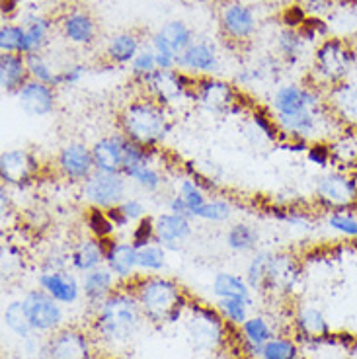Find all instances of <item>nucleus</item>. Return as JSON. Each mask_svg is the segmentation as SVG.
Returning a JSON list of instances; mask_svg holds the SVG:
<instances>
[{
  "label": "nucleus",
  "instance_id": "f257e3e1",
  "mask_svg": "<svg viewBox=\"0 0 357 359\" xmlns=\"http://www.w3.org/2000/svg\"><path fill=\"white\" fill-rule=\"evenodd\" d=\"M143 323L147 318L137 297L127 283H121L106 301L92 309L90 332L98 344L116 348L133 340L143 328Z\"/></svg>",
  "mask_w": 357,
  "mask_h": 359
},
{
  "label": "nucleus",
  "instance_id": "f03ea898",
  "mask_svg": "<svg viewBox=\"0 0 357 359\" xmlns=\"http://www.w3.org/2000/svg\"><path fill=\"white\" fill-rule=\"evenodd\" d=\"M137 297L147 323L164 326L184 318L188 311L189 297L184 287L174 279L164 278L159 273L152 276H137L127 283Z\"/></svg>",
  "mask_w": 357,
  "mask_h": 359
},
{
  "label": "nucleus",
  "instance_id": "7ed1b4c3",
  "mask_svg": "<svg viewBox=\"0 0 357 359\" xmlns=\"http://www.w3.org/2000/svg\"><path fill=\"white\" fill-rule=\"evenodd\" d=\"M117 123H119V133L126 135L127 139L149 149H156L168 137L172 129V117L168 108L143 96L129 102L121 109Z\"/></svg>",
  "mask_w": 357,
  "mask_h": 359
},
{
  "label": "nucleus",
  "instance_id": "20e7f679",
  "mask_svg": "<svg viewBox=\"0 0 357 359\" xmlns=\"http://www.w3.org/2000/svg\"><path fill=\"white\" fill-rule=\"evenodd\" d=\"M356 67V51L344 39L330 37L324 39L313 59V84L328 92L342 82L349 81V74Z\"/></svg>",
  "mask_w": 357,
  "mask_h": 359
},
{
  "label": "nucleus",
  "instance_id": "39448f33",
  "mask_svg": "<svg viewBox=\"0 0 357 359\" xmlns=\"http://www.w3.org/2000/svg\"><path fill=\"white\" fill-rule=\"evenodd\" d=\"M184 326L191 348L199 353H217L227 344L229 324L211 306L189 303L184 313Z\"/></svg>",
  "mask_w": 357,
  "mask_h": 359
},
{
  "label": "nucleus",
  "instance_id": "423d86ee",
  "mask_svg": "<svg viewBox=\"0 0 357 359\" xmlns=\"http://www.w3.org/2000/svg\"><path fill=\"white\" fill-rule=\"evenodd\" d=\"M96 346L98 341L90 330L81 326H61L45 340L39 359H100Z\"/></svg>",
  "mask_w": 357,
  "mask_h": 359
},
{
  "label": "nucleus",
  "instance_id": "0eeeda50",
  "mask_svg": "<svg viewBox=\"0 0 357 359\" xmlns=\"http://www.w3.org/2000/svg\"><path fill=\"white\" fill-rule=\"evenodd\" d=\"M314 198L326 211L356 209L357 207V174L332 170L322 174L314 184Z\"/></svg>",
  "mask_w": 357,
  "mask_h": 359
},
{
  "label": "nucleus",
  "instance_id": "6e6552de",
  "mask_svg": "<svg viewBox=\"0 0 357 359\" xmlns=\"http://www.w3.org/2000/svg\"><path fill=\"white\" fill-rule=\"evenodd\" d=\"M326 92L316 84H283L271 96V116L287 117L326 106Z\"/></svg>",
  "mask_w": 357,
  "mask_h": 359
},
{
  "label": "nucleus",
  "instance_id": "1a4fd4ad",
  "mask_svg": "<svg viewBox=\"0 0 357 359\" xmlns=\"http://www.w3.org/2000/svg\"><path fill=\"white\" fill-rule=\"evenodd\" d=\"M194 82L196 79H189L188 74L180 69H172V71L159 69L156 72H152L149 79H144L141 86L144 88L147 98L159 102L164 108H170L182 100H191Z\"/></svg>",
  "mask_w": 357,
  "mask_h": 359
},
{
  "label": "nucleus",
  "instance_id": "9d476101",
  "mask_svg": "<svg viewBox=\"0 0 357 359\" xmlns=\"http://www.w3.org/2000/svg\"><path fill=\"white\" fill-rule=\"evenodd\" d=\"M127 184L129 180L123 174L96 170L90 178L82 182V198L90 207L96 209H114L127 198Z\"/></svg>",
  "mask_w": 357,
  "mask_h": 359
},
{
  "label": "nucleus",
  "instance_id": "9b49d317",
  "mask_svg": "<svg viewBox=\"0 0 357 359\" xmlns=\"http://www.w3.org/2000/svg\"><path fill=\"white\" fill-rule=\"evenodd\" d=\"M191 100L197 102L213 116H227L238 109V92L229 82L219 81L215 76H201L196 79L191 88Z\"/></svg>",
  "mask_w": 357,
  "mask_h": 359
},
{
  "label": "nucleus",
  "instance_id": "f8f14e48",
  "mask_svg": "<svg viewBox=\"0 0 357 359\" xmlns=\"http://www.w3.org/2000/svg\"><path fill=\"white\" fill-rule=\"evenodd\" d=\"M26 305V313L34 332L37 334H53L65 326L63 305L57 303L53 297L47 295L43 289H32L22 299Z\"/></svg>",
  "mask_w": 357,
  "mask_h": 359
},
{
  "label": "nucleus",
  "instance_id": "ddd939ff",
  "mask_svg": "<svg viewBox=\"0 0 357 359\" xmlns=\"http://www.w3.org/2000/svg\"><path fill=\"white\" fill-rule=\"evenodd\" d=\"M39 174V158L26 149H10L0 154V180L6 186L24 188Z\"/></svg>",
  "mask_w": 357,
  "mask_h": 359
},
{
  "label": "nucleus",
  "instance_id": "4468645a",
  "mask_svg": "<svg viewBox=\"0 0 357 359\" xmlns=\"http://www.w3.org/2000/svg\"><path fill=\"white\" fill-rule=\"evenodd\" d=\"M57 172L69 182H84L96 172L92 147L84 143H69L57 154Z\"/></svg>",
  "mask_w": 357,
  "mask_h": 359
},
{
  "label": "nucleus",
  "instance_id": "2eb2a0df",
  "mask_svg": "<svg viewBox=\"0 0 357 359\" xmlns=\"http://www.w3.org/2000/svg\"><path fill=\"white\" fill-rule=\"evenodd\" d=\"M37 287L43 289L61 305H74L82 297V283L69 269L41 271L37 276Z\"/></svg>",
  "mask_w": 357,
  "mask_h": 359
},
{
  "label": "nucleus",
  "instance_id": "dca6fc26",
  "mask_svg": "<svg viewBox=\"0 0 357 359\" xmlns=\"http://www.w3.org/2000/svg\"><path fill=\"white\" fill-rule=\"evenodd\" d=\"M18 100L20 109L29 117H45L55 109L57 94L55 86L43 84V82L29 81L14 94Z\"/></svg>",
  "mask_w": 357,
  "mask_h": 359
},
{
  "label": "nucleus",
  "instance_id": "f3484780",
  "mask_svg": "<svg viewBox=\"0 0 357 359\" xmlns=\"http://www.w3.org/2000/svg\"><path fill=\"white\" fill-rule=\"evenodd\" d=\"M126 144L127 137L123 133H114L102 137L92 144V156L96 170L123 174L126 170Z\"/></svg>",
  "mask_w": 357,
  "mask_h": 359
},
{
  "label": "nucleus",
  "instance_id": "a211bd4d",
  "mask_svg": "<svg viewBox=\"0 0 357 359\" xmlns=\"http://www.w3.org/2000/svg\"><path fill=\"white\" fill-rule=\"evenodd\" d=\"M221 27L232 41H246L256 32V14L242 2H227L221 8Z\"/></svg>",
  "mask_w": 357,
  "mask_h": 359
},
{
  "label": "nucleus",
  "instance_id": "6ab92c4d",
  "mask_svg": "<svg viewBox=\"0 0 357 359\" xmlns=\"http://www.w3.org/2000/svg\"><path fill=\"white\" fill-rule=\"evenodd\" d=\"M178 69L194 79L211 76L219 69V55L207 41H194L184 53L178 55Z\"/></svg>",
  "mask_w": 357,
  "mask_h": 359
},
{
  "label": "nucleus",
  "instance_id": "aec40b11",
  "mask_svg": "<svg viewBox=\"0 0 357 359\" xmlns=\"http://www.w3.org/2000/svg\"><path fill=\"white\" fill-rule=\"evenodd\" d=\"M137 246L131 241H107L106 268L119 279V283H129L137 278L139 260H137Z\"/></svg>",
  "mask_w": 357,
  "mask_h": 359
},
{
  "label": "nucleus",
  "instance_id": "412c9836",
  "mask_svg": "<svg viewBox=\"0 0 357 359\" xmlns=\"http://www.w3.org/2000/svg\"><path fill=\"white\" fill-rule=\"evenodd\" d=\"M154 231H156V243L164 246L166 250H178L194 233L191 219L176 215L164 211L161 215L154 217Z\"/></svg>",
  "mask_w": 357,
  "mask_h": 359
},
{
  "label": "nucleus",
  "instance_id": "4be33fe9",
  "mask_svg": "<svg viewBox=\"0 0 357 359\" xmlns=\"http://www.w3.org/2000/svg\"><path fill=\"white\" fill-rule=\"evenodd\" d=\"M332 114L344 129H357V82H342L326 92Z\"/></svg>",
  "mask_w": 357,
  "mask_h": 359
},
{
  "label": "nucleus",
  "instance_id": "5701e85b",
  "mask_svg": "<svg viewBox=\"0 0 357 359\" xmlns=\"http://www.w3.org/2000/svg\"><path fill=\"white\" fill-rule=\"evenodd\" d=\"M301 281V264L291 254H274L268 278V293L289 295Z\"/></svg>",
  "mask_w": 357,
  "mask_h": 359
},
{
  "label": "nucleus",
  "instance_id": "b1692460",
  "mask_svg": "<svg viewBox=\"0 0 357 359\" xmlns=\"http://www.w3.org/2000/svg\"><path fill=\"white\" fill-rule=\"evenodd\" d=\"M81 283L82 295L86 299V303L90 305V309H96L102 301H106L107 297L112 295V293L121 285L119 279H117L106 266L92 269L88 273H82Z\"/></svg>",
  "mask_w": 357,
  "mask_h": 359
},
{
  "label": "nucleus",
  "instance_id": "393cba45",
  "mask_svg": "<svg viewBox=\"0 0 357 359\" xmlns=\"http://www.w3.org/2000/svg\"><path fill=\"white\" fill-rule=\"evenodd\" d=\"M107 241L88 236L74 244L71 250V266L79 273H88L92 269L106 266Z\"/></svg>",
  "mask_w": 357,
  "mask_h": 359
},
{
  "label": "nucleus",
  "instance_id": "a878e982",
  "mask_svg": "<svg viewBox=\"0 0 357 359\" xmlns=\"http://www.w3.org/2000/svg\"><path fill=\"white\" fill-rule=\"evenodd\" d=\"M293 324L297 334L304 340L318 341L330 336V326L321 309L311 305H301L295 311Z\"/></svg>",
  "mask_w": 357,
  "mask_h": 359
},
{
  "label": "nucleus",
  "instance_id": "bb28decb",
  "mask_svg": "<svg viewBox=\"0 0 357 359\" xmlns=\"http://www.w3.org/2000/svg\"><path fill=\"white\" fill-rule=\"evenodd\" d=\"M61 29L67 41L74 45H92L96 39V22L86 10H71L61 20Z\"/></svg>",
  "mask_w": 357,
  "mask_h": 359
},
{
  "label": "nucleus",
  "instance_id": "cd10ccee",
  "mask_svg": "<svg viewBox=\"0 0 357 359\" xmlns=\"http://www.w3.org/2000/svg\"><path fill=\"white\" fill-rule=\"evenodd\" d=\"M29 81L26 55L0 53V88L6 94H16Z\"/></svg>",
  "mask_w": 357,
  "mask_h": 359
},
{
  "label": "nucleus",
  "instance_id": "c85d7f7f",
  "mask_svg": "<svg viewBox=\"0 0 357 359\" xmlns=\"http://www.w3.org/2000/svg\"><path fill=\"white\" fill-rule=\"evenodd\" d=\"M22 26H24V47H22V55L41 53V49L49 41V34H51L53 22L47 18V16L34 14V16H27Z\"/></svg>",
  "mask_w": 357,
  "mask_h": 359
},
{
  "label": "nucleus",
  "instance_id": "c756f323",
  "mask_svg": "<svg viewBox=\"0 0 357 359\" xmlns=\"http://www.w3.org/2000/svg\"><path fill=\"white\" fill-rule=\"evenodd\" d=\"M141 51V39L137 34H131V32H121V34H116L107 41L106 47V59L112 65H131L135 57Z\"/></svg>",
  "mask_w": 357,
  "mask_h": 359
},
{
  "label": "nucleus",
  "instance_id": "7c9ffc66",
  "mask_svg": "<svg viewBox=\"0 0 357 359\" xmlns=\"http://www.w3.org/2000/svg\"><path fill=\"white\" fill-rule=\"evenodd\" d=\"M213 293L217 299H238L252 305V287L246 278H241L236 273L221 271L213 279Z\"/></svg>",
  "mask_w": 357,
  "mask_h": 359
},
{
  "label": "nucleus",
  "instance_id": "2f4dec72",
  "mask_svg": "<svg viewBox=\"0 0 357 359\" xmlns=\"http://www.w3.org/2000/svg\"><path fill=\"white\" fill-rule=\"evenodd\" d=\"M274 254L276 252L269 250H258L254 252V256L246 266V281L252 287V291H258V293H268V278H269V268H271V260H274Z\"/></svg>",
  "mask_w": 357,
  "mask_h": 359
},
{
  "label": "nucleus",
  "instance_id": "473e14b6",
  "mask_svg": "<svg viewBox=\"0 0 357 359\" xmlns=\"http://www.w3.org/2000/svg\"><path fill=\"white\" fill-rule=\"evenodd\" d=\"M224 243L232 252H256V246L260 243V233L256 226L250 223H234L229 226L224 234Z\"/></svg>",
  "mask_w": 357,
  "mask_h": 359
},
{
  "label": "nucleus",
  "instance_id": "72a5a7b5",
  "mask_svg": "<svg viewBox=\"0 0 357 359\" xmlns=\"http://www.w3.org/2000/svg\"><path fill=\"white\" fill-rule=\"evenodd\" d=\"M2 320H4V326L8 328L10 332L22 338V340H27V338H32V334H36L34 328H32L29 318H27L24 301H12V303L4 306Z\"/></svg>",
  "mask_w": 357,
  "mask_h": 359
},
{
  "label": "nucleus",
  "instance_id": "f704fd0d",
  "mask_svg": "<svg viewBox=\"0 0 357 359\" xmlns=\"http://www.w3.org/2000/svg\"><path fill=\"white\" fill-rule=\"evenodd\" d=\"M107 215L116 224V229H126L127 224L139 223L143 217H147V207L141 199L126 198L117 207L107 209Z\"/></svg>",
  "mask_w": 357,
  "mask_h": 359
},
{
  "label": "nucleus",
  "instance_id": "c9c22d12",
  "mask_svg": "<svg viewBox=\"0 0 357 359\" xmlns=\"http://www.w3.org/2000/svg\"><path fill=\"white\" fill-rule=\"evenodd\" d=\"M161 37L166 41V43L176 51V53H184L188 49L189 45L194 43V32L188 24H184L182 20H170L164 26L159 29Z\"/></svg>",
  "mask_w": 357,
  "mask_h": 359
},
{
  "label": "nucleus",
  "instance_id": "e433bc0d",
  "mask_svg": "<svg viewBox=\"0 0 357 359\" xmlns=\"http://www.w3.org/2000/svg\"><path fill=\"white\" fill-rule=\"evenodd\" d=\"M123 176L144 191H151V194L159 191L164 186V176L156 166H152V162H144V164H137L133 168H127Z\"/></svg>",
  "mask_w": 357,
  "mask_h": 359
},
{
  "label": "nucleus",
  "instance_id": "4c0bfd02",
  "mask_svg": "<svg viewBox=\"0 0 357 359\" xmlns=\"http://www.w3.org/2000/svg\"><path fill=\"white\" fill-rule=\"evenodd\" d=\"M238 332H241L242 341L258 346V348H264V344H268L276 336L274 326L264 316H248V320L238 328Z\"/></svg>",
  "mask_w": 357,
  "mask_h": 359
},
{
  "label": "nucleus",
  "instance_id": "58836bf2",
  "mask_svg": "<svg viewBox=\"0 0 357 359\" xmlns=\"http://www.w3.org/2000/svg\"><path fill=\"white\" fill-rule=\"evenodd\" d=\"M137 260H139V271H143L144 276L152 273H161L166 266V248L159 243H151L147 246L137 248Z\"/></svg>",
  "mask_w": 357,
  "mask_h": 359
},
{
  "label": "nucleus",
  "instance_id": "ea45409f",
  "mask_svg": "<svg viewBox=\"0 0 357 359\" xmlns=\"http://www.w3.org/2000/svg\"><path fill=\"white\" fill-rule=\"evenodd\" d=\"M326 226L338 233L344 238L357 241V213L356 209H339V211H328L326 215Z\"/></svg>",
  "mask_w": 357,
  "mask_h": 359
},
{
  "label": "nucleus",
  "instance_id": "a19ab883",
  "mask_svg": "<svg viewBox=\"0 0 357 359\" xmlns=\"http://www.w3.org/2000/svg\"><path fill=\"white\" fill-rule=\"evenodd\" d=\"M277 49L287 63H297L304 49V37L295 27H285L277 36Z\"/></svg>",
  "mask_w": 357,
  "mask_h": 359
},
{
  "label": "nucleus",
  "instance_id": "79ce46f5",
  "mask_svg": "<svg viewBox=\"0 0 357 359\" xmlns=\"http://www.w3.org/2000/svg\"><path fill=\"white\" fill-rule=\"evenodd\" d=\"M260 359H301L299 344L289 336H274L262 348Z\"/></svg>",
  "mask_w": 357,
  "mask_h": 359
},
{
  "label": "nucleus",
  "instance_id": "37998d69",
  "mask_svg": "<svg viewBox=\"0 0 357 359\" xmlns=\"http://www.w3.org/2000/svg\"><path fill=\"white\" fill-rule=\"evenodd\" d=\"M27 63V72H29V79L37 82H43L49 86H59V72L55 71L53 65L49 63L41 53H32L26 55Z\"/></svg>",
  "mask_w": 357,
  "mask_h": 359
},
{
  "label": "nucleus",
  "instance_id": "c03bdc74",
  "mask_svg": "<svg viewBox=\"0 0 357 359\" xmlns=\"http://www.w3.org/2000/svg\"><path fill=\"white\" fill-rule=\"evenodd\" d=\"M178 196L188 205L189 213H191V219H197L199 211L203 209V205L207 203L206 189L199 186V182L194 178H184L178 184Z\"/></svg>",
  "mask_w": 357,
  "mask_h": 359
},
{
  "label": "nucleus",
  "instance_id": "a18cd8bd",
  "mask_svg": "<svg viewBox=\"0 0 357 359\" xmlns=\"http://www.w3.org/2000/svg\"><path fill=\"white\" fill-rule=\"evenodd\" d=\"M248 309L250 305L238 299H219L217 303V311L221 313L227 324L234 328H241L242 324L248 320Z\"/></svg>",
  "mask_w": 357,
  "mask_h": 359
},
{
  "label": "nucleus",
  "instance_id": "49530a36",
  "mask_svg": "<svg viewBox=\"0 0 357 359\" xmlns=\"http://www.w3.org/2000/svg\"><path fill=\"white\" fill-rule=\"evenodd\" d=\"M86 224H88V231L92 236L102 238V241H112V236L116 234V224L112 223V219L107 215V211L104 209H96L92 207L86 215Z\"/></svg>",
  "mask_w": 357,
  "mask_h": 359
},
{
  "label": "nucleus",
  "instance_id": "de8ad7c7",
  "mask_svg": "<svg viewBox=\"0 0 357 359\" xmlns=\"http://www.w3.org/2000/svg\"><path fill=\"white\" fill-rule=\"evenodd\" d=\"M152 53L156 57V65L162 71H172V69H178V53L170 47L164 39L161 37V34L156 32L154 36H151V45Z\"/></svg>",
  "mask_w": 357,
  "mask_h": 359
},
{
  "label": "nucleus",
  "instance_id": "09e8293b",
  "mask_svg": "<svg viewBox=\"0 0 357 359\" xmlns=\"http://www.w3.org/2000/svg\"><path fill=\"white\" fill-rule=\"evenodd\" d=\"M22 47H24V26L22 24H2L0 51L22 55Z\"/></svg>",
  "mask_w": 357,
  "mask_h": 359
},
{
  "label": "nucleus",
  "instance_id": "8fccbe9b",
  "mask_svg": "<svg viewBox=\"0 0 357 359\" xmlns=\"http://www.w3.org/2000/svg\"><path fill=\"white\" fill-rule=\"evenodd\" d=\"M232 215V205L229 199L223 198H215L207 199V203L203 205V209L199 211L197 219L201 221H209V223H224L229 221Z\"/></svg>",
  "mask_w": 357,
  "mask_h": 359
},
{
  "label": "nucleus",
  "instance_id": "3c124183",
  "mask_svg": "<svg viewBox=\"0 0 357 359\" xmlns=\"http://www.w3.org/2000/svg\"><path fill=\"white\" fill-rule=\"evenodd\" d=\"M129 69H131V74H133V79L137 82H143L144 79H149V76H151L152 72L159 71L156 57H154V53H152L151 47L141 49L139 55H137L133 61H131Z\"/></svg>",
  "mask_w": 357,
  "mask_h": 359
},
{
  "label": "nucleus",
  "instance_id": "603ef678",
  "mask_svg": "<svg viewBox=\"0 0 357 359\" xmlns=\"http://www.w3.org/2000/svg\"><path fill=\"white\" fill-rule=\"evenodd\" d=\"M131 243L141 248V246H147V244L156 243V231H154V219L152 217H143L139 223H135L133 231H131Z\"/></svg>",
  "mask_w": 357,
  "mask_h": 359
},
{
  "label": "nucleus",
  "instance_id": "864d4df0",
  "mask_svg": "<svg viewBox=\"0 0 357 359\" xmlns=\"http://www.w3.org/2000/svg\"><path fill=\"white\" fill-rule=\"evenodd\" d=\"M86 71H88L86 65L81 63L65 67L63 71L59 72V86H74V84H79L86 76Z\"/></svg>",
  "mask_w": 357,
  "mask_h": 359
},
{
  "label": "nucleus",
  "instance_id": "5fc2aeb1",
  "mask_svg": "<svg viewBox=\"0 0 357 359\" xmlns=\"http://www.w3.org/2000/svg\"><path fill=\"white\" fill-rule=\"evenodd\" d=\"M281 221H285L287 224H291L295 229H304V231H311L313 229V219L307 215L304 211H295V209H287L279 215Z\"/></svg>",
  "mask_w": 357,
  "mask_h": 359
},
{
  "label": "nucleus",
  "instance_id": "6e6d98bb",
  "mask_svg": "<svg viewBox=\"0 0 357 359\" xmlns=\"http://www.w3.org/2000/svg\"><path fill=\"white\" fill-rule=\"evenodd\" d=\"M334 0H301V8L311 18H321L326 12H330Z\"/></svg>",
  "mask_w": 357,
  "mask_h": 359
},
{
  "label": "nucleus",
  "instance_id": "4d7b16f0",
  "mask_svg": "<svg viewBox=\"0 0 357 359\" xmlns=\"http://www.w3.org/2000/svg\"><path fill=\"white\" fill-rule=\"evenodd\" d=\"M309 158L314 162V164H321V166H326L328 161L332 158V149L326 147L324 143H313L311 149H309Z\"/></svg>",
  "mask_w": 357,
  "mask_h": 359
},
{
  "label": "nucleus",
  "instance_id": "13d9d810",
  "mask_svg": "<svg viewBox=\"0 0 357 359\" xmlns=\"http://www.w3.org/2000/svg\"><path fill=\"white\" fill-rule=\"evenodd\" d=\"M166 211H170V213H176V215H182V217H188V219H191V213H189L188 205H186V201L180 198L178 194L176 196H172V198L168 199V203H166Z\"/></svg>",
  "mask_w": 357,
  "mask_h": 359
},
{
  "label": "nucleus",
  "instance_id": "bf43d9fd",
  "mask_svg": "<svg viewBox=\"0 0 357 359\" xmlns=\"http://www.w3.org/2000/svg\"><path fill=\"white\" fill-rule=\"evenodd\" d=\"M100 359H133L131 355H121V353H112V355H102Z\"/></svg>",
  "mask_w": 357,
  "mask_h": 359
},
{
  "label": "nucleus",
  "instance_id": "052dcab7",
  "mask_svg": "<svg viewBox=\"0 0 357 359\" xmlns=\"http://www.w3.org/2000/svg\"><path fill=\"white\" fill-rule=\"evenodd\" d=\"M65 2H79V0H65Z\"/></svg>",
  "mask_w": 357,
  "mask_h": 359
}]
</instances>
